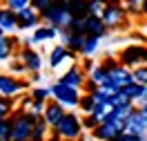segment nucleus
I'll use <instances>...</instances> for the list:
<instances>
[{
    "mask_svg": "<svg viewBox=\"0 0 147 141\" xmlns=\"http://www.w3.org/2000/svg\"><path fill=\"white\" fill-rule=\"evenodd\" d=\"M138 110H140V112H143V116L147 119V101H145V103H140V105H138Z\"/></svg>",
    "mask_w": 147,
    "mask_h": 141,
    "instance_id": "ea45409f",
    "label": "nucleus"
},
{
    "mask_svg": "<svg viewBox=\"0 0 147 141\" xmlns=\"http://www.w3.org/2000/svg\"><path fill=\"white\" fill-rule=\"evenodd\" d=\"M143 14H145V16H147V5H145V9H143Z\"/></svg>",
    "mask_w": 147,
    "mask_h": 141,
    "instance_id": "49530a36",
    "label": "nucleus"
},
{
    "mask_svg": "<svg viewBox=\"0 0 147 141\" xmlns=\"http://www.w3.org/2000/svg\"><path fill=\"white\" fill-rule=\"evenodd\" d=\"M47 130H49V123L42 119V116H38L36 125H34V132H31V139L29 141H47Z\"/></svg>",
    "mask_w": 147,
    "mask_h": 141,
    "instance_id": "5701e85b",
    "label": "nucleus"
},
{
    "mask_svg": "<svg viewBox=\"0 0 147 141\" xmlns=\"http://www.w3.org/2000/svg\"><path fill=\"white\" fill-rule=\"evenodd\" d=\"M67 9L74 18H87L89 16V0H67Z\"/></svg>",
    "mask_w": 147,
    "mask_h": 141,
    "instance_id": "412c9836",
    "label": "nucleus"
},
{
    "mask_svg": "<svg viewBox=\"0 0 147 141\" xmlns=\"http://www.w3.org/2000/svg\"><path fill=\"white\" fill-rule=\"evenodd\" d=\"M134 81H138V83L147 85V65H138L134 67Z\"/></svg>",
    "mask_w": 147,
    "mask_h": 141,
    "instance_id": "c85d7f7f",
    "label": "nucleus"
},
{
    "mask_svg": "<svg viewBox=\"0 0 147 141\" xmlns=\"http://www.w3.org/2000/svg\"><path fill=\"white\" fill-rule=\"evenodd\" d=\"M31 81H34V83L42 81V74H40V72H31Z\"/></svg>",
    "mask_w": 147,
    "mask_h": 141,
    "instance_id": "58836bf2",
    "label": "nucleus"
},
{
    "mask_svg": "<svg viewBox=\"0 0 147 141\" xmlns=\"http://www.w3.org/2000/svg\"><path fill=\"white\" fill-rule=\"evenodd\" d=\"M118 141H147V134H131V132H120Z\"/></svg>",
    "mask_w": 147,
    "mask_h": 141,
    "instance_id": "f704fd0d",
    "label": "nucleus"
},
{
    "mask_svg": "<svg viewBox=\"0 0 147 141\" xmlns=\"http://www.w3.org/2000/svg\"><path fill=\"white\" fill-rule=\"evenodd\" d=\"M87 36H96V38H105L107 36V25L102 22L100 16H87Z\"/></svg>",
    "mask_w": 147,
    "mask_h": 141,
    "instance_id": "a211bd4d",
    "label": "nucleus"
},
{
    "mask_svg": "<svg viewBox=\"0 0 147 141\" xmlns=\"http://www.w3.org/2000/svg\"><path fill=\"white\" fill-rule=\"evenodd\" d=\"M100 18L107 25V29H120L127 22L129 11H127V7H123V2H114V5H105Z\"/></svg>",
    "mask_w": 147,
    "mask_h": 141,
    "instance_id": "423d86ee",
    "label": "nucleus"
},
{
    "mask_svg": "<svg viewBox=\"0 0 147 141\" xmlns=\"http://www.w3.org/2000/svg\"><path fill=\"white\" fill-rule=\"evenodd\" d=\"M65 114H67V108H65L60 101L51 99V101H47V108H45V112H42V119H45V121L49 123V128L54 130L56 125L60 123V119H63Z\"/></svg>",
    "mask_w": 147,
    "mask_h": 141,
    "instance_id": "9b49d317",
    "label": "nucleus"
},
{
    "mask_svg": "<svg viewBox=\"0 0 147 141\" xmlns=\"http://www.w3.org/2000/svg\"><path fill=\"white\" fill-rule=\"evenodd\" d=\"M78 108H80L85 114H89L94 108H96V99L92 96V92H87L85 96H80V103H78Z\"/></svg>",
    "mask_w": 147,
    "mask_h": 141,
    "instance_id": "a878e982",
    "label": "nucleus"
},
{
    "mask_svg": "<svg viewBox=\"0 0 147 141\" xmlns=\"http://www.w3.org/2000/svg\"><path fill=\"white\" fill-rule=\"evenodd\" d=\"M31 96L38 99V101H47V99L51 96V87H36V90L31 92Z\"/></svg>",
    "mask_w": 147,
    "mask_h": 141,
    "instance_id": "7c9ffc66",
    "label": "nucleus"
},
{
    "mask_svg": "<svg viewBox=\"0 0 147 141\" xmlns=\"http://www.w3.org/2000/svg\"><path fill=\"white\" fill-rule=\"evenodd\" d=\"M0 141H11V116L0 121Z\"/></svg>",
    "mask_w": 147,
    "mask_h": 141,
    "instance_id": "bb28decb",
    "label": "nucleus"
},
{
    "mask_svg": "<svg viewBox=\"0 0 147 141\" xmlns=\"http://www.w3.org/2000/svg\"><path fill=\"white\" fill-rule=\"evenodd\" d=\"M105 5H114V2H120V0H102Z\"/></svg>",
    "mask_w": 147,
    "mask_h": 141,
    "instance_id": "c03bdc74",
    "label": "nucleus"
},
{
    "mask_svg": "<svg viewBox=\"0 0 147 141\" xmlns=\"http://www.w3.org/2000/svg\"><path fill=\"white\" fill-rule=\"evenodd\" d=\"M96 125H100V121H98V119H96L92 112H89V114H85V119H83V128H85V130H89V132H92Z\"/></svg>",
    "mask_w": 147,
    "mask_h": 141,
    "instance_id": "473e14b6",
    "label": "nucleus"
},
{
    "mask_svg": "<svg viewBox=\"0 0 147 141\" xmlns=\"http://www.w3.org/2000/svg\"><path fill=\"white\" fill-rule=\"evenodd\" d=\"M98 43H100V38L96 36H87L83 43V49H80V56H92L94 52L98 49Z\"/></svg>",
    "mask_w": 147,
    "mask_h": 141,
    "instance_id": "393cba45",
    "label": "nucleus"
},
{
    "mask_svg": "<svg viewBox=\"0 0 147 141\" xmlns=\"http://www.w3.org/2000/svg\"><path fill=\"white\" fill-rule=\"evenodd\" d=\"M27 87H29L27 81H18V78H13L11 74H0V94H5V96H13L16 99Z\"/></svg>",
    "mask_w": 147,
    "mask_h": 141,
    "instance_id": "9d476101",
    "label": "nucleus"
},
{
    "mask_svg": "<svg viewBox=\"0 0 147 141\" xmlns=\"http://www.w3.org/2000/svg\"><path fill=\"white\" fill-rule=\"evenodd\" d=\"M83 130H85L83 128V119H80L78 114H69V112L65 114L63 119H60V123L54 128V132L60 137V139H65V141L67 139L76 141L80 134H83Z\"/></svg>",
    "mask_w": 147,
    "mask_h": 141,
    "instance_id": "7ed1b4c3",
    "label": "nucleus"
},
{
    "mask_svg": "<svg viewBox=\"0 0 147 141\" xmlns=\"http://www.w3.org/2000/svg\"><path fill=\"white\" fill-rule=\"evenodd\" d=\"M45 108H47V101H38V99H34V103H31V108H29V112L36 114V116H42Z\"/></svg>",
    "mask_w": 147,
    "mask_h": 141,
    "instance_id": "72a5a7b5",
    "label": "nucleus"
},
{
    "mask_svg": "<svg viewBox=\"0 0 147 141\" xmlns=\"http://www.w3.org/2000/svg\"><path fill=\"white\" fill-rule=\"evenodd\" d=\"M76 56H78V52H71L69 47H65L63 43H60V45L51 47V52H49V67H51V69H56V67L60 65L63 61H67V58H69V61H74Z\"/></svg>",
    "mask_w": 147,
    "mask_h": 141,
    "instance_id": "ddd939ff",
    "label": "nucleus"
},
{
    "mask_svg": "<svg viewBox=\"0 0 147 141\" xmlns=\"http://www.w3.org/2000/svg\"><path fill=\"white\" fill-rule=\"evenodd\" d=\"M51 5V0H31V7H36L38 11H45Z\"/></svg>",
    "mask_w": 147,
    "mask_h": 141,
    "instance_id": "e433bc0d",
    "label": "nucleus"
},
{
    "mask_svg": "<svg viewBox=\"0 0 147 141\" xmlns=\"http://www.w3.org/2000/svg\"><path fill=\"white\" fill-rule=\"evenodd\" d=\"M118 92H123L129 101H134L136 105H140V103H145V101H147V96H145V85L138 83V81L125 85V87H123V90H118Z\"/></svg>",
    "mask_w": 147,
    "mask_h": 141,
    "instance_id": "dca6fc26",
    "label": "nucleus"
},
{
    "mask_svg": "<svg viewBox=\"0 0 147 141\" xmlns=\"http://www.w3.org/2000/svg\"><path fill=\"white\" fill-rule=\"evenodd\" d=\"M18 58L27 65L29 72H40V67H42V56L38 52H34V47H22Z\"/></svg>",
    "mask_w": 147,
    "mask_h": 141,
    "instance_id": "2eb2a0df",
    "label": "nucleus"
},
{
    "mask_svg": "<svg viewBox=\"0 0 147 141\" xmlns=\"http://www.w3.org/2000/svg\"><path fill=\"white\" fill-rule=\"evenodd\" d=\"M125 132H131V134H147V119L143 116V112H140L138 108L127 116V121H125Z\"/></svg>",
    "mask_w": 147,
    "mask_h": 141,
    "instance_id": "f8f14e48",
    "label": "nucleus"
},
{
    "mask_svg": "<svg viewBox=\"0 0 147 141\" xmlns=\"http://www.w3.org/2000/svg\"><path fill=\"white\" fill-rule=\"evenodd\" d=\"M102 65L107 69V78L102 81L100 87H107L109 92H118L125 85L134 83V69H129L127 65H123L120 61H116V58H105Z\"/></svg>",
    "mask_w": 147,
    "mask_h": 141,
    "instance_id": "f257e3e1",
    "label": "nucleus"
},
{
    "mask_svg": "<svg viewBox=\"0 0 147 141\" xmlns=\"http://www.w3.org/2000/svg\"><path fill=\"white\" fill-rule=\"evenodd\" d=\"M83 67H85V72H92V69H94V63L89 61V56H85V61H83Z\"/></svg>",
    "mask_w": 147,
    "mask_h": 141,
    "instance_id": "4c0bfd02",
    "label": "nucleus"
},
{
    "mask_svg": "<svg viewBox=\"0 0 147 141\" xmlns=\"http://www.w3.org/2000/svg\"><path fill=\"white\" fill-rule=\"evenodd\" d=\"M107 78V69H105V65H94V69L89 72V76H87V81H92L94 85H102V81Z\"/></svg>",
    "mask_w": 147,
    "mask_h": 141,
    "instance_id": "b1692460",
    "label": "nucleus"
},
{
    "mask_svg": "<svg viewBox=\"0 0 147 141\" xmlns=\"http://www.w3.org/2000/svg\"><path fill=\"white\" fill-rule=\"evenodd\" d=\"M69 31H74V34H87V20L85 18H71Z\"/></svg>",
    "mask_w": 147,
    "mask_h": 141,
    "instance_id": "cd10ccee",
    "label": "nucleus"
},
{
    "mask_svg": "<svg viewBox=\"0 0 147 141\" xmlns=\"http://www.w3.org/2000/svg\"><path fill=\"white\" fill-rule=\"evenodd\" d=\"M85 38H87V34H74V31H69V36L63 40V45H65V47H69L71 52H78V54H80Z\"/></svg>",
    "mask_w": 147,
    "mask_h": 141,
    "instance_id": "4be33fe9",
    "label": "nucleus"
},
{
    "mask_svg": "<svg viewBox=\"0 0 147 141\" xmlns=\"http://www.w3.org/2000/svg\"><path fill=\"white\" fill-rule=\"evenodd\" d=\"M5 5H7L9 9H13V11H20L22 7L31 5V0H5Z\"/></svg>",
    "mask_w": 147,
    "mask_h": 141,
    "instance_id": "c9c22d12",
    "label": "nucleus"
},
{
    "mask_svg": "<svg viewBox=\"0 0 147 141\" xmlns=\"http://www.w3.org/2000/svg\"><path fill=\"white\" fill-rule=\"evenodd\" d=\"M51 99L60 101L65 108L74 110V108H78V103H80V90L63 83V81H56V83H51Z\"/></svg>",
    "mask_w": 147,
    "mask_h": 141,
    "instance_id": "20e7f679",
    "label": "nucleus"
},
{
    "mask_svg": "<svg viewBox=\"0 0 147 141\" xmlns=\"http://www.w3.org/2000/svg\"><path fill=\"white\" fill-rule=\"evenodd\" d=\"M0 27L5 29V31H11V29L18 27V16H16V11L9 9L7 5L0 7Z\"/></svg>",
    "mask_w": 147,
    "mask_h": 141,
    "instance_id": "aec40b11",
    "label": "nucleus"
},
{
    "mask_svg": "<svg viewBox=\"0 0 147 141\" xmlns=\"http://www.w3.org/2000/svg\"><path fill=\"white\" fill-rule=\"evenodd\" d=\"M16 16H18V29H36L42 25V16H40V11L36 7H22L20 11H16Z\"/></svg>",
    "mask_w": 147,
    "mask_h": 141,
    "instance_id": "6e6552de",
    "label": "nucleus"
},
{
    "mask_svg": "<svg viewBox=\"0 0 147 141\" xmlns=\"http://www.w3.org/2000/svg\"><path fill=\"white\" fill-rule=\"evenodd\" d=\"M102 9H105L102 0H89V16H100Z\"/></svg>",
    "mask_w": 147,
    "mask_h": 141,
    "instance_id": "c756f323",
    "label": "nucleus"
},
{
    "mask_svg": "<svg viewBox=\"0 0 147 141\" xmlns=\"http://www.w3.org/2000/svg\"><path fill=\"white\" fill-rule=\"evenodd\" d=\"M40 16H42V22L45 25H54V27L63 29V27H69V22H71V14L67 9V5H49L45 11H40Z\"/></svg>",
    "mask_w": 147,
    "mask_h": 141,
    "instance_id": "39448f33",
    "label": "nucleus"
},
{
    "mask_svg": "<svg viewBox=\"0 0 147 141\" xmlns=\"http://www.w3.org/2000/svg\"><path fill=\"white\" fill-rule=\"evenodd\" d=\"M47 141H63V139H60V137H58L56 132H51V137H49V139H47Z\"/></svg>",
    "mask_w": 147,
    "mask_h": 141,
    "instance_id": "a19ab883",
    "label": "nucleus"
},
{
    "mask_svg": "<svg viewBox=\"0 0 147 141\" xmlns=\"http://www.w3.org/2000/svg\"><path fill=\"white\" fill-rule=\"evenodd\" d=\"M2 36H5V29H2V27H0V38H2Z\"/></svg>",
    "mask_w": 147,
    "mask_h": 141,
    "instance_id": "a18cd8bd",
    "label": "nucleus"
},
{
    "mask_svg": "<svg viewBox=\"0 0 147 141\" xmlns=\"http://www.w3.org/2000/svg\"><path fill=\"white\" fill-rule=\"evenodd\" d=\"M54 5H67V0H51Z\"/></svg>",
    "mask_w": 147,
    "mask_h": 141,
    "instance_id": "37998d69",
    "label": "nucleus"
},
{
    "mask_svg": "<svg viewBox=\"0 0 147 141\" xmlns=\"http://www.w3.org/2000/svg\"><path fill=\"white\" fill-rule=\"evenodd\" d=\"M9 72L11 74H22V72H29V69H27V65L18 58V61H9Z\"/></svg>",
    "mask_w": 147,
    "mask_h": 141,
    "instance_id": "2f4dec72",
    "label": "nucleus"
},
{
    "mask_svg": "<svg viewBox=\"0 0 147 141\" xmlns=\"http://www.w3.org/2000/svg\"><path fill=\"white\" fill-rule=\"evenodd\" d=\"M18 43L20 40L16 36H2L0 38V63H2V61H9V58L13 56Z\"/></svg>",
    "mask_w": 147,
    "mask_h": 141,
    "instance_id": "6ab92c4d",
    "label": "nucleus"
},
{
    "mask_svg": "<svg viewBox=\"0 0 147 141\" xmlns=\"http://www.w3.org/2000/svg\"><path fill=\"white\" fill-rule=\"evenodd\" d=\"M60 34V29L54 27V25H40V27L34 29V36H31V43L36 45V43H45V40H54L58 38Z\"/></svg>",
    "mask_w": 147,
    "mask_h": 141,
    "instance_id": "f3484780",
    "label": "nucleus"
},
{
    "mask_svg": "<svg viewBox=\"0 0 147 141\" xmlns=\"http://www.w3.org/2000/svg\"><path fill=\"white\" fill-rule=\"evenodd\" d=\"M143 65H147V47H145V52H143Z\"/></svg>",
    "mask_w": 147,
    "mask_h": 141,
    "instance_id": "79ce46f5",
    "label": "nucleus"
},
{
    "mask_svg": "<svg viewBox=\"0 0 147 141\" xmlns=\"http://www.w3.org/2000/svg\"><path fill=\"white\" fill-rule=\"evenodd\" d=\"M120 132H125V121H102L100 125H96L92 130V134L98 141H109L116 139Z\"/></svg>",
    "mask_w": 147,
    "mask_h": 141,
    "instance_id": "0eeeda50",
    "label": "nucleus"
},
{
    "mask_svg": "<svg viewBox=\"0 0 147 141\" xmlns=\"http://www.w3.org/2000/svg\"><path fill=\"white\" fill-rule=\"evenodd\" d=\"M38 116L31 112H16L11 114V141H29Z\"/></svg>",
    "mask_w": 147,
    "mask_h": 141,
    "instance_id": "f03ea898",
    "label": "nucleus"
},
{
    "mask_svg": "<svg viewBox=\"0 0 147 141\" xmlns=\"http://www.w3.org/2000/svg\"><path fill=\"white\" fill-rule=\"evenodd\" d=\"M58 81H63V83H67V85H71V87H78V90H80V87L85 85V81H87V78H85V67L83 65H71L63 76H60V78H58Z\"/></svg>",
    "mask_w": 147,
    "mask_h": 141,
    "instance_id": "4468645a",
    "label": "nucleus"
},
{
    "mask_svg": "<svg viewBox=\"0 0 147 141\" xmlns=\"http://www.w3.org/2000/svg\"><path fill=\"white\" fill-rule=\"evenodd\" d=\"M143 52H145V45H138V43H131L127 45L123 52H120L118 61L123 65H127L129 69H134V67L143 65Z\"/></svg>",
    "mask_w": 147,
    "mask_h": 141,
    "instance_id": "1a4fd4ad",
    "label": "nucleus"
}]
</instances>
